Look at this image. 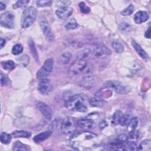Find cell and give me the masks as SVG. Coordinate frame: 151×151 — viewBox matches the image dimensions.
Listing matches in <instances>:
<instances>
[{
	"label": "cell",
	"mask_w": 151,
	"mask_h": 151,
	"mask_svg": "<svg viewBox=\"0 0 151 151\" xmlns=\"http://www.w3.org/2000/svg\"><path fill=\"white\" fill-rule=\"evenodd\" d=\"M149 13L146 11H139L137 12L134 16V21L136 24H140L147 20Z\"/></svg>",
	"instance_id": "cell-15"
},
{
	"label": "cell",
	"mask_w": 151,
	"mask_h": 151,
	"mask_svg": "<svg viewBox=\"0 0 151 151\" xmlns=\"http://www.w3.org/2000/svg\"><path fill=\"white\" fill-rule=\"evenodd\" d=\"M64 106L69 110L84 113L87 110V97L82 94L72 95L66 98Z\"/></svg>",
	"instance_id": "cell-2"
},
{
	"label": "cell",
	"mask_w": 151,
	"mask_h": 151,
	"mask_svg": "<svg viewBox=\"0 0 151 151\" xmlns=\"http://www.w3.org/2000/svg\"><path fill=\"white\" fill-rule=\"evenodd\" d=\"M78 24L76 20L74 18H71L67 20L65 24V28L67 30H72L77 28Z\"/></svg>",
	"instance_id": "cell-24"
},
{
	"label": "cell",
	"mask_w": 151,
	"mask_h": 151,
	"mask_svg": "<svg viewBox=\"0 0 151 151\" xmlns=\"http://www.w3.org/2000/svg\"><path fill=\"white\" fill-rule=\"evenodd\" d=\"M54 60L52 58L47 59L42 66L38 70L37 73V78L40 80L41 78H47L51 73L53 69Z\"/></svg>",
	"instance_id": "cell-5"
},
{
	"label": "cell",
	"mask_w": 151,
	"mask_h": 151,
	"mask_svg": "<svg viewBox=\"0 0 151 151\" xmlns=\"http://www.w3.org/2000/svg\"><path fill=\"white\" fill-rule=\"evenodd\" d=\"M138 125V119L137 117H133L131 120H130L128 123V130L129 132L130 130H133L136 129Z\"/></svg>",
	"instance_id": "cell-33"
},
{
	"label": "cell",
	"mask_w": 151,
	"mask_h": 151,
	"mask_svg": "<svg viewBox=\"0 0 151 151\" xmlns=\"http://www.w3.org/2000/svg\"><path fill=\"white\" fill-rule=\"evenodd\" d=\"M89 74L91 70L87 65V63L84 60H77L74 61L68 69V74L71 76L78 75L80 73Z\"/></svg>",
	"instance_id": "cell-3"
},
{
	"label": "cell",
	"mask_w": 151,
	"mask_h": 151,
	"mask_svg": "<svg viewBox=\"0 0 151 151\" xmlns=\"http://www.w3.org/2000/svg\"><path fill=\"white\" fill-rule=\"evenodd\" d=\"M150 33H151V31H150V26L149 25L148 29L146 30V31L145 32V36L146 38H150Z\"/></svg>",
	"instance_id": "cell-42"
},
{
	"label": "cell",
	"mask_w": 151,
	"mask_h": 151,
	"mask_svg": "<svg viewBox=\"0 0 151 151\" xmlns=\"http://www.w3.org/2000/svg\"><path fill=\"white\" fill-rule=\"evenodd\" d=\"M77 124L81 129H90L93 127L94 122L90 119H80L77 120Z\"/></svg>",
	"instance_id": "cell-16"
},
{
	"label": "cell",
	"mask_w": 151,
	"mask_h": 151,
	"mask_svg": "<svg viewBox=\"0 0 151 151\" xmlns=\"http://www.w3.org/2000/svg\"><path fill=\"white\" fill-rule=\"evenodd\" d=\"M123 116V114L121 111L117 110L115 111L112 116L113 123L115 124H120Z\"/></svg>",
	"instance_id": "cell-25"
},
{
	"label": "cell",
	"mask_w": 151,
	"mask_h": 151,
	"mask_svg": "<svg viewBox=\"0 0 151 151\" xmlns=\"http://www.w3.org/2000/svg\"><path fill=\"white\" fill-rule=\"evenodd\" d=\"M15 16L14 14L10 11H6L1 15L0 23L1 25L8 29H12L14 27Z\"/></svg>",
	"instance_id": "cell-8"
},
{
	"label": "cell",
	"mask_w": 151,
	"mask_h": 151,
	"mask_svg": "<svg viewBox=\"0 0 151 151\" xmlns=\"http://www.w3.org/2000/svg\"><path fill=\"white\" fill-rule=\"evenodd\" d=\"M38 90L42 94H48L52 90V85L51 81L47 78L40 79L38 84Z\"/></svg>",
	"instance_id": "cell-10"
},
{
	"label": "cell",
	"mask_w": 151,
	"mask_h": 151,
	"mask_svg": "<svg viewBox=\"0 0 151 151\" xmlns=\"http://www.w3.org/2000/svg\"><path fill=\"white\" fill-rule=\"evenodd\" d=\"M111 46L114 51L117 53H121L124 51V47L123 45L117 41H113L111 43Z\"/></svg>",
	"instance_id": "cell-32"
},
{
	"label": "cell",
	"mask_w": 151,
	"mask_h": 151,
	"mask_svg": "<svg viewBox=\"0 0 151 151\" xmlns=\"http://www.w3.org/2000/svg\"><path fill=\"white\" fill-rule=\"evenodd\" d=\"M31 133L28 131L25 130H15L11 134V136L14 137H24L28 138L31 136Z\"/></svg>",
	"instance_id": "cell-20"
},
{
	"label": "cell",
	"mask_w": 151,
	"mask_h": 151,
	"mask_svg": "<svg viewBox=\"0 0 151 151\" xmlns=\"http://www.w3.org/2000/svg\"><path fill=\"white\" fill-rule=\"evenodd\" d=\"M37 6L38 7H47L50 6L52 3V1L48 0H41V1H37L36 2Z\"/></svg>",
	"instance_id": "cell-37"
},
{
	"label": "cell",
	"mask_w": 151,
	"mask_h": 151,
	"mask_svg": "<svg viewBox=\"0 0 151 151\" xmlns=\"http://www.w3.org/2000/svg\"><path fill=\"white\" fill-rule=\"evenodd\" d=\"M73 12L72 8L69 6H61L55 11L56 15L61 19H65L68 18Z\"/></svg>",
	"instance_id": "cell-13"
},
{
	"label": "cell",
	"mask_w": 151,
	"mask_h": 151,
	"mask_svg": "<svg viewBox=\"0 0 151 151\" xmlns=\"http://www.w3.org/2000/svg\"><path fill=\"white\" fill-rule=\"evenodd\" d=\"M71 54L70 52H65L62 54L58 59V63L60 65L67 64L71 58Z\"/></svg>",
	"instance_id": "cell-19"
},
{
	"label": "cell",
	"mask_w": 151,
	"mask_h": 151,
	"mask_svg": "<svg viewBox=\"0 0 151 151\" xmlns=\"http://www.w3.org/2000/svg\"><path fill=\"white\" fill-rule=\"evenodd\" d=\"M23 51V47L20 44H17L12 48V53L14 55H19Z\"/></svg>",
	"instance_id": "cell-36"
},
{
	"label": "cell",
	"mask_w": 151,
	"mask_h": 151,
	"mask_svg": "<svg viewBox=\"0 0 151 151\" xmlns=\"http://www.w3.org/2000/svg\"><path fill=\"white\" fill-rule=\"evenodd\" d=\"M132 45L141 58L145 60H147L149 58V55L146 53V52L141 47V46L138 43H137L134 40L132 41Z\"/></svg>",
	"instance_id": "cell-17"
},
{
	"label": "cell",
	"mask_w": 151,
	"mask_h": 151,
	"mask_svg": "<svg viewBox=\"0 0 151 151\" xmlns=\"http://www.w3.org/2000/svg\"><path fill=\"white\" fill-rule=\"evenodd\" d=\"M134 8L132 4H130L128 6L124 8L122 11H121L120 14L123 16H128L131 15L134 11Z\"/></svg>",
	"instance_id": "cell-34"
},
{
	"label": "cell",
	"mask_w": 151,
	"mask_h": 151,
	"mask_svg": "<svg viewBox=\"0 0 151 151\" xmlns=\"http://www.w3.org/2000/svg\"><path fill=\"white\" fill-rule=\"evenodd\" d=\"M129 121H130V116H129V115L127 114H123V116L122 117V119L121 120L120 124L122 125V126H126V125L128 124Z\"/></svg>",
	"instance_id": "cell-40"
},
{
	"label": "cell",
	"mask_w": 151,
	"mask_h": 151,
	"mask_svg": "<svg viewBox=\"0 0 151 151\" xmlns=\"http://www.w3.org/2000/svg\"><path fill=\"white\" fill-rule=\"evenodd\" d=\"M76 129L74 119L71 117H67L64 119L61 124V130L65 135L73 134Z\"/></svg>",
	"instance_id": "cell-7"
},
{
	"label": "cell",
	"mask_w": 151,
	"mask_h": 151,
	"mask_svg": "<svg viewBox=\"0 0 151 151\" xmlns=\"http://www.w3.org/2000/svg\"><path fill=\"white\" fill-rule=\"evenodd\" d=\"M37 15V9L34 6H28L26 8L21 17V25L22 28H26L30 27L35 21Z\"/></svg>",
	"instance_id": "cell-4"
},
{
	"label": "cell",
	"mask_w": 151,
	"mask_h": 151,
	"mask_svg": "<svg viewBox=\"0 0 151 151\" xmlns=\"http://www.w3.org/2000/svg\"><path fill=\"white\" fill-rule=\"evenodd\" d=\"M91 50L87 48L85 49L82 50L81 51H80V52H78V54H77V58L79 60H84L88 58L90 54H91Z\"/></svg>",
	"instance_id": "cell-27"
},
{
	"label": "cell",
	"mask_w": 151,
	"mask_h": 151,
	"mask_svg": "<svg viewBox=\"0 0 151 151\" xmlns=\"http://www.w3.org/2000/svg\"><path fill=\"white\" fill-rule=\"evenodd\" d=\"M139 137V132L138 130L134 129L133 130H130L129 132V141L135 142L136 140H137Z\"/></svg>",
	"instance_id": "cell-35"
},
{
	"label": "cell",
	"mask_w": 151,
	"mask_h": 151,
	"mask_svg": "<svg viewBox=\"0 0 151 151\" xmlns=\"http://www.w3.org/2000/svg\"><path fill=\"white\" fill-rule=\"evenodd\" d=\"M40 25L43 32V34L46 38V39L50 42H53L54 41V34L50 27V25L46 19L44 18H40L39 21Z\"/></svg>",
	"instance_id": "cell-9"
},
{
	"label": "cell",
	"mask_w": 151,
	"mask_h": 151,
	"mask_svg": "<svg viewBox=\"0 0 151 151\" xmlns=\"http://www.w3.org/2000/svg\"><path fill=\"white\" fill-rule=\"evenodd\" d=\"M11 134L5 132H2L0 136L1 142L4 144H8L11 140Z\"/></svg>",
	"instance_id": "cell-30"
},
{
	"label": "cell",
	"mask_w": 151,
	"mask_h": 151,
	"mask_svg": "<svg viewBox=\"0 0 151 151\" xmlns=\"http://www.w3.org/2000/svg\"><path fill=\"white\" fill-rule=\"evenodd\" d=\"M0 8H1V11H3L6 8V5L5 4H4L2 2H0Z\"/></svg>",
	"instance_id": "cell-44"
},
{
	"label": "cell",
	"mask_w": 151,
	"mask_h": 151,
	"mask_svg": "<svg viewBox=\"0 0 151 151\" xmlns=\"http://www.w3.org/2000/svg\"><path fill=\"white\" fill-rule=\"evenodd\" d=\"M78 6L81 11L84 14H87L90 11V8L88 6H87L84 2H80Z\"/></svg>",
	"instance_id": "cell-39"
},
{
	"label": "cell",
	"mask_w": 151,
	"mask_h": 151,
	"mask_svg": "<svg viewBox=\"0 0 151 151\" xmlns=\"http://www.w3.org/2000/svg\"><path fill=\"white\" fill-rule=\"evenodd\" d=\"M96 83V81L94 77H92L91 76L88 75L85 76L84 77H83L82 80H81V81H80L79 85L80 86L86 89L90 90L95 86Z\"/></svg>",
	"instance_id": "cell-14"
},
{
	"label": "cell",
	"mask_w": 151,
	"mask_h": 151,
	"mask_svg": "<svg viewBox=\"0 0 151 151\" xmlns=\"http://www.w3.org/2000/svg\"><path fill=\"white\" fill-rule=\"evenodd\" d=\"M2 67L5 70H12L15 68V64L12 60H6L2 61L1 63Z\"/></svg>",
	"instance_id": "cell-26"
},
{
	"label": "cell",
	"mask_w": 151,
	"mask_h": 151,
	"mask_svg": "<svg viewBox=\"0 0 151 151\" xmlns=\"http://www.w3.org/2000/svg\"><path fill=\"white\" fill-rule=\"evenodd\" d=\"M29 62V57L27 54H23L17 59L18 64L22 67H26Z\"/></svg>",
	"instance_id": "cell-28"
},
{
	"label": "cell",
	"mask_w": 151,
	"mask_h": 151,
	"mask_svg": "<svg viewBox=\"0 0 151 151\" xmlns=\"http://www.w3.org/2000/svg\"><path fill=\"white\" fill-rule=\"evenodd\" d=\"M139 150H143V151H150L151 150V141L150 140L146 139L142 141L139 146Z\"/></svg>",
	"instance_id": "cell-22"
},
{
	"label": "cell",
	"mask_w": 151,
	"mask_h": 151,
	"mask_svg": "<svg viewBox=\"0 0 151 151\" xmlns=\"http://www.w3.org/2000/svg\"><path fill=\"white\" fill-rule=\"evenodd\" d=\"M0 44H1V48H2L5 46V44H6L5 40L2 38H1V41H0Z\"/></svg>",
	"instance_id": "cell-43"
},
{
	"label": "cell",
	"mask_w": 151,
	"mask_h": 151,
	"mask_svg": "<svg viewBox=\"0 0 151 151\" xmlns=\"http://www.w3.org/2000/svg\"><path fill=\"white\" fill-rule=\"evenodd\" d=\"M28 45H29V50L31 51V52L32 55L34 57L35 60L37 61H38V54L37 53V51L36 47L35 46V44L34 42V41L31 38H29V40Z\"/></svg>",
	"instance_id": "cell-23"
},
{
	"label": "cell",
	"mask_w": 151,
	"mask_h": 151,
	"mask_svg": "<svg viewBox=\"0 0 151 151\" xmlns=\"http://www.w3.org/2000/svg\"><path fill=\"white\" fill-rule=\"evenodd\" d=\"M9 83V79L8 78V77L6 75L1 73V85L3 86H6Z\"/></svg>",
	"instance_id": "cell-41"
},
{
	"label": "cell",
	"mask_w": 151,
	"mask_h": 151,
	"mask_svg": "<svg viewBox=\"0 0 151 151\" xmlns=\"http://www.w3.org/2000/svg\"><path fill=\"white\" fill-rule=\"evenodd\" d=\"M124 150H136L137 149V146L135 142L128 141L127 143L124 145Z\"/></svg>",
	"instance_id": "cell-31"
},
{
	"label": "cell",
	"mask_w": 151,
	"mask_h": 151,
	"mask_svg": "<svg viewBox=\"0 0 151 151\" xmlns=\"http://www.w3.org/2000/svg\"><path fill=\"white\" fill-rule=\"evenodd\" d=\"M104 86L107 88H111L113 89L117 93L120 94H126L130 91V88L128 87V86L116 80L107 81L104 83Z\"/></svg>",
	"instance_id": "cell-6"
},
{
	"label": "cell",
	"mask_w": 151,
	"mask_h": 151,
	"mask_svg": "<svg viewBox=\"0 0 151 151\" xmlns=\"http://www.w3.org/2000/svg\"><path fill=\"white\" fill-rule=\"evenodd\" d=\"M97 136L88 132H82L74 134L71 139V145L77 150H90L95 145Z\"/></svg>",
	"instance_id": "cell-1"
},
{
	"label": "cell",
	"mask_w": 151,
	"mask_h": 151,
	"mask_svg": "<svg viewBox=\"0 0 151 151\" xmlns=\"http://www.w3.org/2000/svg\"><path fill=\"white\" fill-rule=\"evenodd\" d=\"M51 134L52 132L51 131H45L35 135L34 137L33 140L35 143H40L47 139Z\"/></svg>",
	"instance_id": "cell-18"
},
{
	"label": "cell",
	"mask_w": 151,
	"mask_h": 151,
	"mask_svg": "<svg viewBox=\"0 0 151 151\" xmlns=\"http://www.w3.org/2000/svg\"><path fill=\"white\" fill-rule=\"evenodd\" d=\"M12 150H28V146L22 143L20 141H16L13 145Z\"/></svg>",
	"instance_id": "cell-29"
},
{
	"label": "cell",
	"mask_w": 151,
	"mask_h": 151,
	"mask_svg": "<svg viewBox=\"0 0 151 151\" xmlns=\"http://www.w3.org/2000/svg\"><path fill=\"white\" fill-rule=\"evenodd\" d=\"M35 105L46 119L50 120L52 118V110L47 104L42 101H37L35 102Z\"/></svg>",
	"instance_id": "cell-11"
},
{
	"label": "cell",
	"mask_w": 151,
	"mask_h": 151,
	"mask_svg": "<svg viewBox=\"0 0 151 151\" xmlns=\"http://www.w3.org/2000/svg\"><path fill=\"white\" fill-rule=\"evenodd\" d=\"M29 2V1L28 0H21L17 1L14 5H13V8L17 9L18 8H21L23 6H26L28 3Z\"/></svg>",
	"instance_id": "cell-38"
},
{
	"label": "cell",
	"mask_w": 151,
	"mask_h": 151,
	"mask_svg": "<svg viewBox=\"0 0 151 151\" xmlns=\"http://www.w3.org/2000/svg\"><path fill=\"white\" fill-rule=\"evenodd\" d=\"M89 103L91 106L97 107H102L104 105L103 100L98 97H91L89 100Z\"/></svg>",
	"instance_id": "cell-21"
},
{
	"label": "cell",
	"mask_w": 151,
	"mask_h": 151,
	"mask_svg": "<svg viewBox=\"0 0 151 151\" xmlns=\"http://www.w3.org/2000/svg\"><path fill=\"white\" fill-rule=\"evenodd\" d=\"M110 54H111L110 50L105 46H101V47H97L93 50L92 52V54L94 56V57H96L99 59H102V58L107 57L110 55Z\"/></svg>",
	"instance_id": "cell-12"
}]
</instances>
